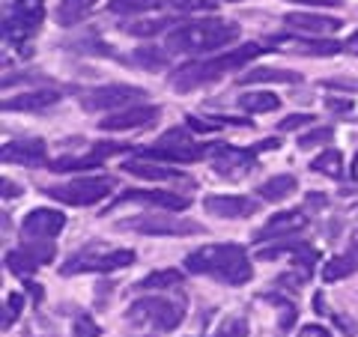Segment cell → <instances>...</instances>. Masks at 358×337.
I'll return each mask as SVG.
<instances>
[{"label": "cell", "instance_id": "6da1fadb", "mask_svg": "<svg viewBox=\"0 0 358 337\" xmlns=\"http://www.w3.org/2000/svg\"><path fill=\"white\" fill-rule=\"evenodd\" d=\"M182 266H185L188 275H206V278H215L221 284H230V287L248 284L251 275H254L248 254H245V248L236 242L203 245V248L188 254Z\"/></svg>", "mask_w": 358, "mask_h": 337}, {"label": "cell", "instance_id": "7a4b0ae2", "mask_svg": "<svg viewBox=\"0 0 358 337\" xmlns=\"http://www.w3.org/2000/svg\"><path fill=\"white\" fill-rule=\"evenodd\" d=\"M263 48L257 42L242 45L236 51H227V54H218V57H209V60H197V63H185L171 75V87L179 89V93H192L197 87H206V84H215L221 81L224 75L245 69L254 57H260Z\"/></svg>", "mask_w": 358, "mask_h": 337}, {"label": "cell", "instance_id": "3957f363", "mask_svg": "<svg viewBox=\"0 0 358 337\" xmlns=\"http://www.w3.org/2000/svg\"><path fill=\"white\" fill-rule=\"evenodd\" d=\"M239 39V27L230 21H188L167 33V51L171 54H203V51H218L224 45Z\"/></svg>", "mask_w": 358, "mask_h": 337}, {"label": "cell", "instance_id": "277c9868", "mask_svg": "<svg viewBox=\"0 0 358 337\" xmlns=\"http://www.w3.org/2000/svg\"><path fill=\"white\" fill-rule=\"evenodd\" d=\"M66 227V215L60 209L51 206H39L30 209L24 221H21V239H24V248L36 257V260L45 266L54 260V239L63 233Z\"/></svg>", "mask_w": 358, "mask_h": 337}, {"label": "cell", "instance_id": "5b68a950", "mask_svg": "<svg viewBox=\"0 0 358 337\" xmlns=\"http://www.w3.org/2000/svg\"><path fill=\"white\" fill-rule=\"evenodd\" d=\"M126 320L134 325H150L155 331H173L185 320V301L164 296H141L138 301L129 305Z\"/></svg>", "mask_w": 358, "mask_h": 337}, {"label": "cell", "instance_id": "8992f818", "mask_svg": "<svg viewBox=\"0 0 358 337\" xmlns=\"http://www.w3.org/2000/svg\"><path fill=\"white\" fill-rule=\"evenodd\" d=\"M117 188L114 176H81L66 185H45L42 194L51 200H60L66 206H96Z\"/></svg>", "mask_w": 358, "mask_h": 337}, {"label": "cell", "instance_id": "52a82bcc", "mask_svg": "<svg viewBox=\"0 0 358 337\" xmlns=\"http://www.w3.org/2000/svg\"><path fill=\"white\" fill-rule=\"evenodd\" d=\"M117 230H131V233H143V236H200L206 233L203 224H197L192 218H171V215H159V212H143L129 221H117Z\"/></svg>", "mask_w": 358, "mask_h": 337}, {"label": "cell", "instance_id": "ba28073f", "mask_svg": "<svg viewBox=\"0 0 358 337\" xmlns=\"http://www.w3.org/2000/svg\"><path fill=\"white\" fill-rule=\"evenodd\" d=\"M134 263V251L131 248H117L110 254H96L93 248L81 251L69 257L63 266H60V275H81V272H117V268H126Z\"/></svg>", "mask_w": 358, "mask_h": 337}, {"label": "cell", "instance_id": "9c48e42d", "mask_svg": "<svg viewBox=\"0 0 358 337\" xmlns=\"http://www.w3.org/2000/svg\"><path fill=\"white\" fill-rule=\"evenodd\" d=\"M129 203H138V206H155V209H164V212H182L192 206V197L188 194H173V191H150V188H129L122 191L120 197H114L105 209V218L108 212H117L120 206H129Z\"/></svg>", "mask_w": 358, "mask_h": 337}, {"label": "cell", "instance_id": "30bf717a", "mask_svg": "<svg viewBox=\"0 0 358 337\" xmlns=\"http://www.w3.org/2000/svg\"><path fill=\"white\" fill-rule=\"evenodd\" d=\"M42 21H45V0H18L13 6V15H6L3 21V36L13 45H21L42 27Z\"/></svg>", "mask_w": 358, "mask_h": 337}, {"label": "cell", "instance_id": "8fae6325", "mask_svg": "<svg viewBox=\"0 0 358 337\" xmlns=\"http://www.w3.org/2000/svg\"><path fill=\"white\" fill-rule=\"evenodd\" d=\"M138 99H147V89L131 87V84H108L81 93V108L84 110H117L122 105H131Z\"/></svg>", "mask_w": 358, "mask_h": 337}, {"label": "cell", "instance_id": "7c38bea8", "mask_svg": "<svg viewBox=\"0 0 358 337\" xmlns=\"http://www.w3.org/2000/svg\"><path fill=\"white\" fill-rule=\"evenodd\" d=\"M257 147L251 150H239V147H230V143H218V150L212 152V171H215L221 179H230V182H236L242 179L248 171L257 167Z\"/></svg>", "mask_w": 358, "mask_h": 337}, {"label": "cell", "instance_id": "4fadbf2b", "mask_svg": "<svg viewBox=\"0 0 358 337\" xmlns=\"http://www.w3.org/2000/svg\"><path fill=\"white\" fill-rule=\"evenodd\" d=\"M159 120H162L159 105H134L129 110H120V114H108L99 122V129L102 131H131V129H147Z\"/></svg>", "mask_w": 358, "mask_h": 337}, {"label": "cell", "instance_id": "5bb4252c", "mask_svg": "<svg viewBox=\"0 0 358 337\" xmlns=\"http://www.w3.org/2000/svg\"><path fill=\"white\" fill-rule=\"evenodd\" d=\"M203 209L209 212L212 218H230V221H239V218H251L257 215L260 203L251 197H239V194H209L203 200Z\"/></svg>", "mask_w": 358, "mask_h": 337}, {"label": "cell", "instance_id": "9a60e30c", "mask_svg": "<svg viewBox=\"0 0 358 337\" xmlns=\"http://www.w3.org/2000/svg\"><path fill=\"white\" fill-rule=\"evenodd\" d=\"M308 227V218L305 212H278L275 218H268L260 230L254 233V242H268V239H293L296 233H301Z\"/></svg>", "mask_w": 358, "mask_h": 337}, {"label": "cell", "instance_id": "2e32d148", "mask_svg": "<svg viewBox=\"0 0 358 337\" xmlns=\"http://www.w3.org/2000/svg\"><path fill=\"white\" fill-rule=\"evenodd\" d=\"M3 162L9 164H24V167H36V164H48V147L42 138H27V141H13L3 147Z\"/></svg>", "mask_w": 358, "mask_h": 337}, {"label": "cell", "instance_id": "e0dca14e", "mask_svg": "<svg viewBox=\"0 0 358 337\" xmlns=\"http://www.w3.org/2000/svg\"><path fill=\"white\" fill-rule=\"evenodd\" d=\"M284 24H289L299 33H310V36H322V33H338L343 27L341 18L331 15H317V13H287Z\"/></svg>", "mask_w": 358, "mask_h": 337}, {"label": "cell", "instance_id": "ac0fdd59", "mask_svg": "<svg viewBox=\"0 0 358 337\" xmlns=\"http://www.w3.org/2000/svg\"><path fill=\"white\" fill-rule=\"evenodd\" d=\"M122 171L131 173V176L150 179V182H173V179H185L182 171H171V167H164L159 162H147V159H138V155L122 164Z\"/></svg>", "mask_w": 358, "mask_h": 337}, {"label": "cell", "instance_id": "d6986e66", "mask_svg": "<svg viewBox=\"0 0 358 337\" xmlns=\"http://www.w3.org/2000/svg\"><path fill=\"white\" fill-rule=\"evenodd\" d=\"M60 102V93L57 89H30V93H21L13 96L3 102V110H45L51 105Z\"/></svg>", "mask_w": 358, "mask_h": 337}, {"label": "cell", "instance_id": "ffe728a7", "mask_svg": "<svg viewBox=\"0 0 358 337\" xmlns=\"http://www.w3.org/2000/svg\"><path fill=\"white\" fill-rule=\"evenodd\" d=\"M296 188H299V179L293 173H278L272 179H266V182L257 188V194H260V200H266V203H281L289 194H296Z\"/></svg>", "mask_w": 358, "mask_h": 337}, {"label": "cell", "instance_id": "44dd1931", "mask_svg": "<svg viewBox=\"0 0 358 337\" xmlns=\"http://www.w3.org/2000/svg\"><path fill=\"white\" fill-rule=\"evenodd\" d=\"M236 81L239 84H301V75L293 69H248Z\"/></svg>", "mask_w": 358, "mask_h": 337}, {"label": "cell", "instance_id": "7402d4cb", "mask_svg": "<svg viewBox=\"0 0 358 337\" xmlns=\"http://www.w3.org/2000/svg\"><path fill=\"white\" fill-rule=\"evenodd\" d=\"M346 51V42L338 39H296L293 54H305V57H334V54Z\"/></svg>", "mask_w": 358, "mask_h": 337}, {"label": "cell", "instance_id": "603a6c76", "mask_svg": "<svg viewBox=\"0 0 358 337\" xmlns=\"http://www.w3.org/2000/svg\"><path fill=\"white\" fill-rule=\"evenodd\" d=\"M96 3H99V0H60L57 21L63 27H72V24H78V21H84L87 13H93Z\"/></svg>", "mask_w": 358, "mask_h": 337}, {"label": "cell", "instance_id": "cb8c5ba5", "mask_svg": "<svg viewBox=\"0 0 358 337\" xmlns=\"http://www.w3.org/2000/svg\"><path fill=\"white\" fill-rule=\"evenodd\" d=\"M185 280V275L179 272V268H159V272L147 275L143 280L134 284V289H173Z\"/></svg>", "mask_w": 358, "mask_h": 337}, {"label": "cell", "instance_id": "d4e9b609", "mask_svg": "<svg viewBox=\"0 0 358 337\" xmlns=\"http://www.w3.org/2000/svg\"><path fill=\"white\" fill-rule=\"evenodd\" d=\"M236 105L254 117V114H268V110H278V108H281V99H278L275 93H245V96L236 99Z\"/></svg>", "mask_w": 358, "mask_h": 337}, {"label": "cell", "instance_id": "484cf974", "mask_svg": "<svg viewBox=\"0 0 358 337\" xmlns=\"http://www.w3.org/2000/svg\"><path fill=\"white\" fill-rule=\"evenodd\" d=\"M310 171L322 173V176H331V179H343V159H341V152L334 147L322 150V155H317V159L310 162Z\"/></svg>", "mask_w": 358, "mask_h": 337}, {"label": "cell", "instance_id": "4316f807", "mask_svg": "<svg viewBox=\"0 0 358 337\" xmlns=\"http://www.w3.org/2000/svg\"><path fill=\"white\" fill-rule=\"evenodd\" d=\"M96 167H102V162H99L93 152H87V155H63V159L51 162V171H54V173H72V171H96Z\"/></svg>", "mask_w": 358, "mask_h": 337}, {"label": "cell", "instance_id": "83f0119b", "mask_svg": "<svg viewBox=\"0 0 358 337\" xmlns=\"http://www.w3.org/2000/svg\"><path fill=\"white\" fill-rule=\"evenodd\" d=\"M39 266H42V263H39L36 257H33V254L24 248V245L6 254V268H9V272H13V275H18V278H27L30 272H36Z\"/></svg>", "mask_w": 358, "mask_h": 337}, {"label": "cell", "instance_id": "f1b7e54d", "mask_svg": "<svg viewBox=\"0 0 358 337\" xmlns=\"http://www.w3.org/2000/svg\"><path fill=\"white\" fill-rule=\"evenodd\" d=\"M352 272H358L355 263H352L346 254H341V257H331V260H329L326 266H322V280H329V284H331V280H343V278H350Z\"/></svg>", "mask_w": 358, "mask_h": 337}, {"label": "cell", "instance_id": "f546056e", "mask_svg": "<svg viewBox=\"0 0 358 337\" xmlns=\"http://www.w3.org/2000/svg\"><path fill=\"white\" fill-rule=\"evenodd\" d=\"M66 48H75L78 54H99V57H114V48L105 42H99L96 33H90V36L84 39H72V42H66Z\"/></svg>", "mask_w": 358, "mask_h": 337}, {"label": "cell", "instance_id": "4dcf8cb0", "mask_svg": "<svg viewBox=\"0 0 358 337\" xmlns=\"http://www.w3.org/2000/svg\"><path fill=\"white\" fill-rule=\"evenodd\" d=\"M131 60L138 63V66H143V69L155 72V69H164V66H167V60H171V51H162V48H138Z\"/></svg>", "mask_w": 358, "mask_h": 337}, {"label": "cell", "instance_id": "1f68e13d", "mask_svg": "<svg viewBox=\"0 0 358 337\" xmlns=\"http://www.w3.org/2000/svg\"><path fill=\"white\" fill-rule=\"evenodd\" d=\"M159 6V0H110L108 9L114 15H141Z\"/></svg>", "mask_w": 358, "mask_h": 337}, {"label": "cell", "instance_id": "d6a6232c", "mask_svg": "<svg viewBox=\"0 0 358 337\" xmlns=\"http://www.w3.org/2000/svg\"><path fill=\"white\" fill-rule=\"evenodd\" d=\"M334 138V129L331 126H317L305 134H299V150H313V147H329Z\"/></svg>", "mask_w": 358, "mask_h": 337}, {"label": "cell", "instance_id": "836d02e7", "mask_svg": "<svg viewBox=\"0 0 358 337\" xmlns=\"http://www.w3.org/2000/svg\"><path fill=\"white\" fill-rule=\"evenodd\" d=\"M164 27H171V18H152V21H129L126 30L129 36H155V33H162Z\"/></svg>", "mask_w": 358, "mask_h": 337}, {"label": "cell", "instance_id": "e575fe53", "mask_svg": "<svg viewBox=\"0 0 358 337\" xmlns=\"http://www.w3.org/2000/svg\"><path fill=\"white\" fill-rule=\"evenodd\" d=\"M167 6L176 9L179 15H192V13H212L215 3L212 0H167Z\"/></svg>", "mask_w": 358, "mask_h": 337}, {"label": "cell", "instance_id": "d590c367", "mask_svg": "<svg viewBox=\"0 0 358 337\" xmlns=\"http://www.w3.org/2000/svg\"><path fill=\"white\" fill-rule=\"evenodd\" d=\"M212 337H248V320L245 317H227Z\"/></svg>", "mask_w": 358, "mask_h": 337}, {"label": "cell", "instance_id": "8d00e7d4", "mask_svg": "<svg viewBox=\"0 0 358 337\" xmlns=\"http://www.w3.org/2000/svg\"><path fill=\"white\" fill-rule=\"evenodd\" d=\"M131 143H120V141H99V143H90V152L96 155L99 162L110 159V155H120V152H129Z\"/></svg>", "mask_w": 358, "mask_h": 337}, {"label": "cell", "instance_id": "74e56055", "mask_svg": "<svg viewBox=\"0 0 358 337\" xmlns=\"http://www.w3.org/2000/svg\"><path fill=\"white\" fill-rule=\"evenodd\" d=\"M308 278H310V272H301V275H299V268H296V272L278 275V278H275V287H278V289H287V293H296V289H301V287L308 284Z\"/></svg>", "mask_w": 358, "mask_h": 337}, {"label": "cell", "instance_id": "f35d334b", "mask_svg": "<svg viewBox=\"0 0 358 337\" xmlns=\"http://www.w3.org/2000/svg\"><path fill=\"white\" fill-rule=\"evenodd\" d=\"M72 337H102V329H99V322L93 317L81 313V317H75V322H72Z\"/></svg>", "mask_w": 358, "mask_h": 337}, {"label": "cell", "instance_id": "ab89813d", "mask_svg": "<svg viewBox=\"0 0 358 337\" xmlns=\"http://www.w3.org/2000/svg\"><path fill=\"white\" fill-rule=\"evenodd\" d=\"M159 147H182V143H192V129H182V126H176V129H171V131H164L159 141Z\"/></svg>", "mask_w": 358, "mask_h": 337}, {"label": "cell", "instance_id": "60d3db41", "mask_svg": "<svg viewBox=\"0 0 358 337\" xmlns=\"http://www.w3.org/2000/svg\"><path fill=\"white\" fill-rule=\"evenodd\" d=\"M310 122H317L313 114H289V117H284L281 122H278V129L281 131H299V129L310 126Z\"/></svg>", "mask_w": 358, "mask_h": 337}, {"label": "cell", "instance_id": "b9f144b4", "mask_svg": "<svg viewBox=\"0 0 358 337\" xmlns=\"http://www.w3.org/2000/svg\"><path fill=\"white\" fill-rule=\"evenodd\" d=\"M21 305H24V296H21V293H13V296L6 299V308H3V329H9V325L18 320Z\"/></svg>", "mask_w": 358, "mask_h": 337}, {"label": "cell", "instance_id": "7bdbcfd3", "mask_svg": "<svg viewBox=\"0 0 358 337\" xmlns=\"http://www.w3.org/2000/svg\"><path fill=\"white\" fill-rule=\"evenodd\" d=\"M322 87L326 89H343V93H358V81H352V78H326Z\"/></svg>", "mask_w": 358, "mask_h": 337}, {"label": "cell", "instance_id": "ee69618b", "mask_svg": "<svg viewBox=\"0 0 358 337\" xmlns=\"http://www.w3.org/2000/svg\"><path fill=\"white\" fill-rule=\"evenodd\" d=\"M185 122H188V129H192V131H215V129H221V122H215V120H203V117H194V114H188Z\"/></svg>", "mask_w": 358, "mask_h": 337}, {"label": "cell", "instance_id": "f6af8a7d", "mask_svg": "<svg viewBox=\"0 0 358 337\" xmlns=\"http://www.w3.org/2000/svg\"><path fill=\"white\" fill-rule=\"evenodd\" d=\"M326 108L331 110V114H350V110L355 108L352 99H326Z\"/></svg>", "mask_w": 358, "mask_h": 337}, {"label": "cell", "instance_id": "bcb514c9", "mask_svg": "<svg viewBox=\"0 0 358 337\" xmlns=\"http://www.w3.org/2000/svg\"><path fill=\"white\" fill-rule=\"evenodd\" d=\"M299 337H331V331L322 329V325H301Z\"/></svg>", "mask_w": 358, "mask_h": 337}, {"label": "cell", "instance_id": "7dc6e473", "mask_svg": "<svg viewBox=\"0 0 358 337\" xmlns=\"http://www.w3.org/2000/svg\"><path fill=\"white\" fill-rule=\"evenodd\" d=\"M334 322H338V329H341V331H346L350 337H352V334L358 331V325H355V322H352L350 317H341V313H334Z\"/></svg>", "mask_w": 358, "mask_h": 337}, {"label": "cell", "instance_id": "c3c4849f", "mask_svg": "<svg viewBox=\"0 0 358 337\" xmlns=\"http://www.w3.org/2000/svg\"><path fill=\"white\" fill-rule=\"evenodd\" d=\"M326 203H329V200L322 197L320 191H310L308 200H305V206H308V209H326Z\"/></svg>", "mask_w": 358, "mask_h": 337}, {"label": "cell", "instance_id": "681fc988", "mask_svg": "<svg viewBox=\"0 0 358 337\" xmlns=\"http://www.w3.org/2000/svg\"><path fill=\"white\" fill-rule=\"evenodd\" d=\"M346 257L355 263V268H358V230H352V236H350V248H346Z\"/></svg>", "mask_w": 358, "mask_h": 337}, {"label": "cell", "instance_id": "f907efd6", "mask_svg": "<svg viewBox=\"0 0 358 337\" xmlns=\"http://www.w3.org/2000/svg\"><path fill=\"white\" fill-rule=\"evenodd\" d=\"M3 197H6V200L21 197V185H15V182H9V179H3Z\"/></svg>", "mask_w": 358, "mask_h": 337}, {"label": "cell", "instance_id": "816d5d0a", "mask_svg": "<svg viewBox=\"0 0 358 337\" xmlns=\"http://www.w3.org/2000/svg\"><path fill=\"white\" fill-rule=\"evenodd\" d=\"M24 289L30 293L33 301H42V296H45V293H42V287H39V284H30V280H27V287H24Z\"/></svg>", "mask_w": 358, "mask_h": 337}, {"label": "cell", "instance_id": "f5cc1de1", "mask_svg": "<svg viewBox=\"0 0 358 337\" xmlns=\"http://www.w3.org/2000/svg\"><path fill=\"white\" fill-rule=\"evenodd\" d=\"M346 51H352V54H358V33H352L350 39H346Z\"/></svg>", "mask_w": 358, "mask_h": 337}, {"label": "cell", "instance_id": "db71d44e", "mask_svg": "<svg viewBox=\"0 0 358 337\" xmlns=\"http://www.w3.org/2000/svg\"><path fill=\"white\" fill-rule=\"evenodd\" d=\"M313 310H317V313L326 310V299H322V296H313Z\"/></svg>", "mask_w": 358, "mask_h": 337}, {"label": "cell", "instance_id": "11a10c76", "mask_svg": "<svg viewBox=\"0 0 358 337\" xmlns=\"http://www.w3.org/2000/svg\"><path fill=\"white\" fill-rule=\"evenodd\" d=\"M350 176L358 182V152H355V159H352V164H350Z\"/></svg>", "mask_w": 358, "mask_h": 337}, {"label": "cell", "instance_id": "9f6ffc18", "mask_svg": "<svg viewBox=\"0 0 358 337\" xmlns=\"http://www.w3.org/2000/svg\"><path fill=\"white\" fill-rule=\"evenodd\" d=\"M227 3H230V0H227Z\"/></svg>", "mask_w": 358, "mask_h": 337}]
</instances>
